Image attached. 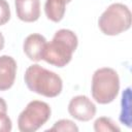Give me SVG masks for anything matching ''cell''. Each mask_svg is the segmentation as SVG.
<instances>
[{"mask_svg":"<svg viewBox=\"0 0 132 132\" xmlns=\"http://www.w3.org/2000/svg\"><path fill=\"white\" fill-rule=\"evenodd\" d=\"M77 43V36L74 32L68 29H60L55 33L52 41L46 42L42 59L51 65L64 67L71 61Z\"/></svg>","mask_w":132,"mask_h":132,"instance_id":"6da1fadb","label":"cell"},{"mask_svg":"<svg viewBox=\"0 0 132 132\" xmlns=\"http://www.w3.org/2000/svg\"><path fill=\"white\" fill-rule=\"evenodd\" d=\"M25 82L28 89L44 97H57L63 88L61 77L38 64L29 66L25 72Z\"/></svg>","mask_w":132,"mask_h":132,"instance_id":"7a4b0ae2","label":"cell"},{"mask_svg":"<svg viewBox=\"0 0 132 132\" xmlns=\"http://www.w3.org/2000/svg\"><path fill=\"white\" fill-rule=\"evenodd\" d=\"M92 96L99 104L112 102L120 91V78L117 71L109 67L97 69L92 77Z\"/></svg>","mask_w":132,"mask_h":132,"instance_id":"3957f363","label":"cell"},{"mask_svg":"<svg viewBox=\"0 0 132 132\" xmlns=\"http://www.w3.org/2000/svg\"><path fill=\"white\" fill-rule=\"evenodd\" d=\"M131 11L127 5L112 3L100 15L98 26L105 35L114 36L131 27Z\"/></svg>","mask_w":132,"mask_h":132,"instance_id":"277c9868","label":"cell"},{"mask_svg":"<svg viewBox=\"0 0 132 132\" xmlns=\"http://www.w3.org/2000/svg\"><path fill=\"white\" fill-rule=\"evenodd\" d=\"M51 107L46 102L33 100L27 104L18 118V127L21 132H35L51 118Z\"/></svg>","mask_w":132,"mask_h":132,"instance_id":"5b68a950","label":"cell"},{"mask_svg":"<svg viewBox=\"0 0 132 132\" xmlns=\"http://www.w3.org/2000/svg\"><path fill=\"white\" fill-rule=\"evenodd\" d=\"M69 114L81 122H88L96 114L95 104L85 95L73 97L68 104Z\"/></svg>","mask_w":132,"mask_h":132,"instance_id":"8992f818","label":"cell"},{"mask_svg":"<svg viewBox=\"0 0 132 132\" xmlns=\"http://www.w3.org/2000/svg\"><path fill=\"white\" fill-rule=\"evenodd\" d=\"M18 18L27 23L35 22L40 16L39 0H14Z\"/></svg>","mask_w":132,"mask_h":132,"instance_id":"52a82bcc","label":"cell"},{"mask_svg":"<svg viewBox=\"0 0 132 132\" xmlns=\"http://www.w3.org/2000/svg\"><path fill=\"white\" fill-rule=\"evenodd\" d=\"M16 73V62L10 56L0 57V91L10 89L14 82Z\"/></svg>","mask_w":132,"mask_h":132,"instance_id":"ba28073f","label":"cell"},{"mask_svg":"<svg viewBox=\"0 0 132 132\" xmlns=\"http://www.w3.org/2000/svg\"><path fill=\"white\" fill-rule=\"evenodd\" d=\"M46 39L44 38V36L38 33H33L26 37L23 44V48L30 60L38 62L42 59Z\"/></svg>","mask_w":132,"mask_h":132,"instance_id":"9c48e42d","label":"cell"},{"mask_svg":"<svg viewBox=\"0 0 132 132\" xmlns=\"http://www.w3.org/2000/svg\"><path fill=\"white\" fill-rule=\"evenodd\" d=\"M65 5L64 0H46L44 4V11L48 20L58 23L60 22L65 14Z\"/></svg>","mask_w":132,"mask_h":132,"instance_id":"30bf717a","label":"cell"},{"mask_svg":"<svg viewBox=\"0 0 132 132\" xmlns=\"http://www.w3.org/2000/svg\"><path fill=\"white\" fill-rule=\"evenodd\" d=\"M122 110L120 114L121 123L125 124L127 127H131V89L127 88L122 95Z\"/></svg>","mask_w":132,"mask_h":132,"instance_id":"8fae6325","label":"cell"},{"mask_svg":"<svg viewBox=\"0 0 132 132\" xmlns=\"http://www.w3.org/2000/svg\"><path fill=\"white\" fill-rule=\"evenodd\" d=\"M94 130L96 132H113L120 131V127H118L113 121L106 117L98 118L94 123Z\"/></svg>","mask_w":132,"mask_h":132,"instance_id":"7c38bea8","label":"cell"},{"mask_svg":"<svg viewBox=\"0 0 132 132\" xmlns=\"http://www.w3.org/2000/svg\"><path fill=\"white\" fill-rule=\"evenodd\" d=\"M46 131H71V132H77L78 127L74 124V122L70 120H60L54 124V126L46 130Z\"/></svg>","mask_w":132,"mask_h":132,"instance_id":"4fadbf2b","label":"cell"},{"mask_svg":"<svg viewBox=\"0 0 132 132\" xmlns=\"http://www.w3.org/2000/svg\"><path fill=\"white\" fill-rule=\"evenodd\" d=\"M10 19V8L6 0H0V26L6 24Z\"/></svg>","mask_w":132,"mask_h":132,"instance_id":"5bb4252c","label":"cell"},{"mask_svg":"<svg viewBox=\"0 0 132 132\" xmlns=\"http://www.w3.org/2000/svg\"><path fill=\"white\" fill-rule=\"evenodd\" d=\"M12 124L11 120L7 116V112L0 113V132H9L11 131Z\"/></svg>","mask_w":132,"mask_h":132,"instance_id":"9a60e30c","label":"cell"},{"mask_svg":"<svg viewBox=\"0 0 132 132\" xmlns=\"http://www.w3.org/2000/svg\"><path fill=\"white\" fill-rule=\"evenodd\" d=\"M1 112H7V105L5 100L0 97V113Z\"/></svg>","mask_w":132,"mask_h":132,"instance_id":"2e32d148","label":"cell"},{"mask_svg":"<svg viewBox=\"0 0 132 132\" xmlns=\"http://www.w3.org/2000/svg\"><path fill=\"white\" fill-rule=\"evenodd\" d=\"M4 47V37L2 35V33L0 32V51Z\"/></svg>","mask_w":132,"mask_h":132,"instance_id":"e0dca14e","label":"cell"},{"mask_svg":"<svg viewBox=\"0 0 132 132\" xmlns=\"http://www.w3.org/2000/svg\"><path fill=\"white\" fill-rule=\"evenodd\" d=\"M64 1H65V2H66V3H69V2H70V1H71V0H64Z\"/></svg>","mask_w":132,"mask_h":132,"instance_id":"ac0fdd59","label":"cell"}]
</instances>
